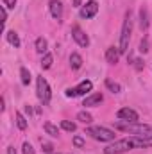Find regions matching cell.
I'll list each match as a JSON object with an SVG mask.
<instances>
[{
	"instance_id": "30",
	"label": "cell",
	"mask_w": 152,
	"mask_h": 154,
	"mask_svg": "<svg viewBox=\"0 0 152 154\" xmlns=\"http://www.w3.org/2000/svg\"><path fill=\"white\" fill-rule=\"evenodd\" d=\"M2 2H4V5H5V7H11V9L16 5V0H2Z\"/></svg>"
},
{
	"instance_id": "20",
	"label": "cell",
	"mask_w": 152,
	"mask_h": 154,
	"mask_svg": "<svg viewBox=\"0 0 152 154\" xmlns=\"http://www.w3.org/2000/svg\"><path fill=\"white\" fill-rule=\"evenodd\" d=\"M20 75H22V84H25V86H27V84L31 82V72H29L25 66H22V68H20Z\"/></svg>"
},
{
	"instance_id": "12",
	"label": "cell",
	"mask_w": 152,
	"mask_h": 154,
	"mask_svg": "<svg viewBox=\"0 0 152 154\" xmlns=\"http://www.w3.org/2000/svg\"><path fill=\"white\" fill-rule=\"evenodd\" d=\"M120 48H114V47H109L108 50H106V59H108V63L109 65H116L118 63V57H120Z\"/></svg>"
},
{
	"instance_id": "13",
	"label": "cell",
	"mask_w": 152,
	"mask_h": 154,
	"mask_svg": "<svg viewBox=\"0 0 152 154\" xmlns=\"http://www.w3.org/2000/svg\"><path fill=\"white\" fill-rule=\"evenodd\" d=\"M140 29L141 31H147L149 29V11H147L145 5L140 9Z\"/></svg>"
},
{
	"instance_id": "28",
	"label": "cell",
	"mask_w": 152,
	"mask_h": 154,
	"mask_svg": "<svg viewBox=\"0 0 152 154\" xmlns=\"http://www.w3.org/2000/svg\"><path fill=\"white\" fill-rule=\"evenodd\" d=\"M132 63H134V68H136V70H141V68L145 66V63H143L141 59H134Z\"/></svg>"
},
{
	"instance_id": "22",
	"label": "cell",
	"mask_w": 152,
	"mask_h": 154,
	"mask_svg": "<svg viewBox=\"0 0 152 154\" xmlns=\"http://www.w3.org/2000/svg\"><path fill=\"white\" fill-rule=\"evenodd\" d=\"M106 86H108L113 93H120V91H122V86H120L118 82H113L111 79H106Z\"/></svg>"
},
{
	"instance_id": "23",
	"label": "cell",
	"mask_w": 152,
	"mask_h": 154,
	"mask_svg": "<svg viewBox=\"0 0 152 154\" xmlns=\"http://www.w3.org/2000/svg\"><path fill=\"white\" fill-rule=\"evenodd\" d=\"M61 127H63L65 131H68V133H74L77 129V125L74 122H70V120H63V122H61Z\"/></svg>"
},
{
	"instance_id": "2",
	"label": "cell",
	"mask_w": 152,
	"mask_h": 154,
	"mask_svg": "<svg viewBox=\"0 0 152 154\" xmlns=\"http://www.w3.org/2000/svg\"><path fill=\"white\" fill-rule=\"evenodd\" d=\"M114 129L118 131H123V133H129L132 136H145V134H152V127L147 124H140V122H116L114 124Z\"/></svg>"
},
{
	"instance_id": "31",
	"label": "cell",
	"mask_w": 152,
	"mask_h": 154,
	"mask_svg": "<svg viewBox=\"0 0 152 154\" xmlns=\"http://www.w3.org/2000/svg\"><path fill=\"white\" fill-rule=\"evenodd\" d=\"M7 154H16V149H14V145H9V147H7Z\"/></svg>"
},
{
	"instance_id": "24",
	"label": "cell",
	"mask_w": 152,
	"mask_h": 154,
	"mask_svg": "<svg viewBox=\"0 0 152 154\" xmlns=\"http://www.w3.org/2000/svg\"><path fill=\"white\" fill-rule=\"evenodd\" d=\"M140 52L141 54H147L149 52V38H143L140 41Z\"/></svg>"
},
{
	"instance_id": "3",
	"label": "cell",
	"mask_w": 152,
	"mask_h": 154,
	"mask_svg": "<svg viewBox=\"0 0 152 154\" xmlns=\"http://www.w3.org/2000/svg\"><path fill=\"white\" fill-rule=\"evenodd\" d=\"M131 32H132V18H131V11L125 13L123 18V25H122V34H120V52L125 54L129 50V41H131Z\"/></svg>"
},
{
	"instance_id": "7",
	"label": "cell",
	"mask_w": 152,
	"mask_h": 154,
	"mask_svg": "<svg viewBox=\"0 0 152 154\" xmlns=\"http://www.w3.org/2000/svg\"><path fill=\"white\" fill-rule=\"evenodd\" d=\"M99 13V4L95 2V0H90V2H86V5H82L81 7V18H93L95 14Z\"/></svg>"
},
{
	"instance_id": "32",
	"label": "cell",
	"mask_w": 152,
	"mask_h": 154,
	"mask_svg": "<svg viewBox=\"0 0 152 154\" xmlns=\"http://www.w3.org/2000/svg\"><path fill=\"white\" fill-rule=\"evenodd\" d=\"M72 4H74V7H81V0H72Z\"/></svg>"
},
{
	"instance_id": "5",
	"label": "cell",
	"mask_w": 152,
	"mask_h": 154,
	"mask_svg": "<svg viewBox=\"0 0 152 154\" xmlns=\"http://www.w3.org/2000/svg\"><path fill=\"white\" fill-rule=\"evenodd\" d=\"M86 134H90L91 138H95V140H100V142H113L114 140V133L111 129H106V127H100V125H97V127H90L88 131H86Z\"/></svg>"
},
{
	"instance_id": "21",
	"label": "cell",
	"mask_w": 152,
	"mask_h": 154,
	"mask_svg": "<svg viewBox=\"0 0 152 154\" xmlns=\"http://www.w3.org/2000/svg\"><path fill=\"white\" fill-rule=\"evenodd\" d=\"M52 59H54V57H52V54H48V52L43 56V59H41V66H43V70H48V68L52 66Z\"/></svg>"
},
{
	"instance_id": "27",
	"label": "cell",
	"mask_w": 152,
	"mask_h": 154,
	"mask_svg": "<svg viewBox=\"0 0 152 154\" xmlns=\"http://www.w3.org/2000/svg\"><path fill=\"white\" fill-rule=\"evenodd\" d=\"M0 14H2V23H5V22H7V11H5V5L0 7Z\"/></svg>"
},
{
	"instance_id": "1",
	"label": "cell",
	"mask_w": 152,
	"mask_h": 154,
	"mask_svg": "<svg viewBox=\"0 0 152 154\" xmlns=\"http://www.w3.org/2000/svg\"><path fill=\"white\" fill-rule=\"evenodd\" d=\"M145 149V147H152V134H145V136H129V138H122L116 140L113 145L106 147L104 154H122L132 149Z\"/></svg>"
},
{
	"instance_id": "16",
	"label": "cell",
	"mask_w": 152,
	"mask_h": 154,
	"mask_svg": "<svg viewBox=\"0 0 152 154\" xmlns=\"http://www.w3.org/2000/svg\"><path fill=\"white\" fill-rule=\"evenodd\" d=\"M5 38H7V41H9L14 48H18V47H20V38H18V34H16L14 31H9V32L5 34Z\"/></svg>"
},
{
	"instance_id": "25",
	"label": "cell",
	"mask_w": 152,
	"mask_h": 154,
	"mask_svg": "<svg viewBox=\"0 0 152 154\" xmlns=\"http://www.w3.org/2000/svg\"><path fill=\"white\" fill-rule=\"evenodd\" d=\"M22 151H23V154H34V149H32V145H31L29 142H23Z\"/></svg>"
},
{
	"instance_id": "26",
	"label": "cell",
	"mask_w": 152,
	"mask_h": 154,
	"mask_svg": "<svg viewBox=\"0 0 152 154\" xmlns=\"http://www.w3.org/2000/svg\"><path fill=\"white\" fill-rule=\"evenodd\" d=\"M74 145L79 147V149H82V147H84V140H82L81 136H74Z\"/></svg>"
},
{
	"instance_id": "9",
	"label": "cell",
	"mask_w": 152,
	"mask_h": 154,
	"mask_svg": "<svg viewBox=\"0 0 152 154\" xmlns=\"http://www.w3.org/2000/svg\"><path fill=\"white\" fill-rule=\"evenodd\" d=\"M116 116L120 118V120H125V122H138L140 120V115L134 111V109H131V108H122Z\"/></svg>"
},
{
	"instance_id": "11",
	"label": "cell",
	"mask_w": 152,
	"mask_h": 154,
	"mask_svg": "<svg viewBox=\"0 0 152 154\" xmlns=\"http://www.w3.org/2000/svg\"><path fill=\"white\" fill-rule=\"evenodd\" d=\"M102 100H104V95H102V93H91V95H88V97L84 99V104H82V106H86V108H95V106H100Z\"/></svg>"
},
{
	"instance_id": "8",
	"label": "cell",
	"mask_w": 152,
	"mask_h": 154,
	"mask_svg": "<svg viewBox=\"0 0 152 154\" xmlns=\"http://www.w3.org/2000/svg\"><path fill=\"white\" fill-rule=\"evenodd\" d=\"M72 36H74V39L77 41V45H81V47H88V45H90L88 34H86L79 25H74V27H72Z\"/></svg>"
},
{
	"instance_id": "17",
	"label": "cell",
	"mask_w": 152,
	"mask_h": 154,
	"mask_svg": "<svg viewBox=\"0 0 152 154\" xmlns=\"http://www.w3.org/2000/svg\"><path fill=\"white\" fill-rule=\"evenodd\" d=\"M47 47H48V43H47L45 38L36 39V52H39V54H47Z\"/></svg>"
},
{
	"instance_id": "6",
	"label": "cell",
	"mask_w": 152,
	"mask_h": 154,
	"mask_svg": "<svg viewBox=\"0 0 152 154\" xmlns=\"http://www.w3.org/2000/svg\"><path fill=\"white\" fill-rule=\"evenodd\" d=\"M93 82L91 81H82L77 88H68L66 90V97H77V95H86L88 91H91Z\"/></svg>"
},
{
	"instance_id": "14",
	"label": "cell",
	"mask_w": 152,
	"mask_h": 154,
	"mask_svg": "<svg viewBox=\"0 0 152 154\" xmlns=\"http://www.w3.org/2000/svg\"><path fill=\"white\" fill-rule=\"evenodd\" d=\"M43 129H45L47 134H50V136H54V138L59 136V129H57V125H54V124H50V122H45V124H43Z\"/></svg>"
},
{
	"instance_id": "10",
	"label": "cell",
	"mask_w": 152,
	"mask_h": 154,
	"mask_svg": "<svg viewBox=\"0 0 152 154\" xmlns=\"http://www.w3.org/2000/svg\"><path fill=\"white\" fill-rule=\"evenodd\" d=\"M48 7H50L52 16H54L57 22H61V20H63V4H61L59 0H50Z\"/></svg>"
},
{
	"instance_id": "29",
	"label": "cell",
	"mask_w": 152,
	"mask_h": 154,
	"mask_svg": "<svg viewBox=\"0 0 152 154\" xmlns=\"http://www.w3.org/2000/svg\"><path fill=\"white\" fill-rule=\"evenodd\" d=\"M41 147H43L45 152H52V149H54V147H52L50 143H47V142H41Z\"/></svg>"
},
{
	"instance_id": "18",
	"label": "cell",
	"mask_w": 152,
	"mask_h": 154,
	"mask_svg": "<svg viewBox=\"0 0 152 154\" xmlns=\"http://www.w3.org/2000/svg\"><path fill=\"white\" fill-rule=\"evenodd\" d=\"M14 116H16V125H18L22 131H25V129H27V118L22 115L20 111H16V115Z\"/></svg>"
},
{
	"instance_id": "15",
	"label": "cell",
	"mask_w": 152,
	"mask_h": 154,
	"mask_svg": "<svg viewBox=\"0 0 152 154\" xmlns=\"http://www.w3.org/2000/svg\"><path fill=\"white\" fill-rule=\"evenodd\" d=\"M70 66H72L74 70H79V68L82 66V57H81L77 52H74V54L70 56Z\"/></svg>"
},
{
	"instance_id": "19",
	"label": "cell",
	"mask_w": 152,
	"mask_h": 154,
	"mask_svg": "<svg viewBox=\"0 0 152 154\" xmlns=\"http://www.w3.org/2000/svg\"><path fill=\"white\" fill-rule=\"evenodd\" d=\"M77 120L82 122V124H91L93 118H91V115H90L88 111H79V113H77Z\"/></svg>"
},
{
	"instance_id": "4",
	"label": "cell",
	"mask_w": 152,
	"mask_h": 154,
	"mask_svg": "<svg viewBox=\"0 0 152 154\" xmlns=\"http://www.w3.org/2000/svg\"><path fill=\"white\" fill-rule=\"evenodd\" d=\"M36 91H38V99L43 106H48L50 104V99H52V91H50V86L47 82V79L43 75H38L36 79Z\"/></svg>"
}]
</instances>
